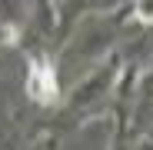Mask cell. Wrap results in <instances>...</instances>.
Wrapping results in <instances>:
<instances>
[{"mask_svg":"<svg viewBox=\"0 0 153 150\" xmlns=\"http://www.w3.org/2000/svg\"><path fill=\"white\" fill-rule=\"evenodd\" d=\"M137 17L143 23H153V0H140L137 4Z\"/></svg>","mask_w":153,"mask_h":150,"instance_id":"2","label":"cell"},{"mask_svg":"<svg viewBox=\"0 0 153 150\" xmlns=\"http://www.w3.org/2000/svg\"><path fill=\"white\" fill-rule=\"evenodd\" d=\"M30 97L37 100V104L50 107V104H57V97H60V84H57V70L50 60H33L30 63V84H27Z\"/></svg>","mask_w":153,"mask_h":150,"instance_id":"1","label":"cell"}]
</instances>
